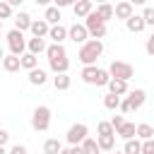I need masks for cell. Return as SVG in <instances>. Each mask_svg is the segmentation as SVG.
Instances as JSON below:
<instances>
[{"label":"cell","mask_w":154,"mask_h":154,"mask_svg":"<svg viewBox=\"0 0 154 154\" xmlns=\"http://www.w3.org/2000/svg\"><path fill=\"white\" fill-rule=\"evenodd\" d=\"M34 2H36V5H48L51 0H34Z\"/></svg>","instance_id":"cell-45"},{"label":"cell","mask_w":154,"mask_h":154,"mask_svg":"<svg viewBox=\"0 0 154 154\" xmlns=\"http://www.w3.org/2000/svg\"><path fill=\"white\" fill-rule=\"evenodd\" d=\"M87 36H89V31L84 24H72L67 29V38H72L75 43H87Z\"/></svg>","instance_id":"cell-9"},{"label":"cell","mask_w":154,"mask_h":154,"mask_svg":"<svg viewBox=\"0 0 154 154\" xmlns=\"http://www.w3.org/2000/svg\"><path fill=\"white\" fill-rule=\"evenodd\" d=\"M82 149H84V154H101L99 142H96V140H91V137H87V140L82 142Z\"/></svg>","instance_id":"cell-30"},{"label":"cell","mask_w":154,"mask_h":154,"mask_svg":"<svg viewBox=\"0 0 154 154\" xmlns=\"http://www.w3.org/2000/svg\"><path fill=\"white\" fill-rule=\"evenodd\" d=\"M87 132H89V128L84 125V123H75V125H70V130H67V142L75 147V144H82L84 140H87Z\"/></svg>","instance_id":"cell-7"},{"label":"cell","mask_w":154,"mask_h":154,"mask_svg":"<svg viewBox=\"0 0 154 154\" xmlns=\"http://www.w3.org/2000/svg\"><path fill=\"white\" fill-rule=\"evenodd\" d=\"M31 128L36 132H46L51 128V108L48 106H36L31 113Z\"/></svg>","instance_id":"cell-3"},{"label":"cell","mask_w":154,"mask_h":154,"mask_svg":"<svg viewBox=\"0 0 154 154\" xmlns=\"http://www.w3.org/2000/svg\"><path fill=\"white\" fill-rule=\"evenodd\" d=\"M125 101L130 103V111H137V108L144 106L147 94H144V89H132V91H128V99H125Z\"/></svg>","instance_id":"cell-8"},{"label":"cell","mask_w":154,"mask_h":154,"mask_svg":"<svg viewBox=\"0 0 154 154\" xmlns=\"http://www.w3.org/2000/svg\"><path fill=\"white\" fill-rule=\"evenodd\" d=\"M96 142H99V147H101L103 152H113V147H116V135H99Z\"/></svg>","instance_id":"cell-24"},{"label":"cell","mask_w":154,"mask_h":154,"mask_svg":"<svg viewBox=\"0 0 154 154\" xmlns=\"http://www.w3.org/2000/svg\"><path fill=\"white\" fill-rule=\"evenodd\" d=\"M123 123H125V118H123V116H113V120H111V125H113L116 130H118V128H120Z\"/></svg>","instance_id":"cell-38"},{"label":"cell","mask_w":154,"mask_h":154,"mask_svg":"<svg viewBox=\"0 0 154 154\" xmlns=\"http://www.w3.org/2000/svg\"><path fill=\"white\" fill-rule=\"evenodd\" d=\"M53 2H55V7H67V5H75L79 0H53Z\"/></svg>","instance_id":"cell-39"},{"label":"cell","mask_w":154,"mask_h":154,"mask_svg":"<svg viewBox=\"0 0 154 154\" xmlns=\"http://www.w3.org/2000/svg\"><path fill=\"white\" fill-rule=\"evenodd\" d=\"M0 31H2V19H0Z\"/></svg>","instance_id":"cell-50"},{"label":"cell","mask_w":154,"mask_h":154,"mask_svg":"<svg viewBox=\"0 0 154 154\" xmlns=\"http://www.w3.org/2000/svg\"><path fill=\"white\" fill-rule=\"evenodd\" d=\"M22 67H24V70H34V67H38V55H34V53H24V55H22Z\"/></svg>","instance_id":"cell-29"},{"label":"cell","mask_w":154,"mask_h":154,"mask_svg":"<svg viewBox=\"0 0 154 154\" xmlns=\"http://www.w3.org/2000/svg\"><path fill=\"white\" fill-rule=\"evenodd\" d=\"M116 154H123V152H116Z\"/></svg>","instance_id":"cell-51"},{"label":"cell","mask_w":154,"mask_h":154,"mask_svg":"<svg viewBox=\"0 0 154 154\" xmlns=\"http://www.w3.org/2000/svg\"><path fill=\"white\" fill-rule=\"evenodd\" d=\"M84 26H87L89 36H94V38H99V41L106 36V22L96 14V10H94L91 14H87V17H84Z\"/></svg>","instance_id":"cell-4"},{"label":"cell","mask_w":154,"mask_h":154,"mask_svg":"<svg viewBox=\"0 0 154 154\" xmlns=\"http://www.w3.org/2000/svg\"><path fill=\"white\" fill-rule=\"evenodd\" d=\"M7 46H10V53L12 55H24V48H26V41H24V34L19 29H12L7 34Z\"/></svg>","instance_id":"cell-6"},{"label":"cell","mask_w":154,"mask_h":154,"mask_svg":"<svg viewBox=\"0 0 154 154\" xmlns=\"http://www.w3.org/2000/svg\"><path fill=\"white\" fill-rule=\"evenodd\" d=\"M108 94H116V96H120V94H128V82L111 77V82H108Z\"/></svg>","instance_id":"cell-16"},{"label":"cell","mask_w":154,"mask_h":154,"mask_svg":"<svg viewBox=\"0 0 154 154\" xmlns=\"http://www.w3.org/2000/svg\"><path fill=\"white\" fill-rule=\"evenodd\" d=\"M96 14H99L103 22L113 19V7H111V2H103V5H99V7H96Z\"/></svg>","instance_id":"cell-31"},{"label":"cell","mask_w":154,"mask_h":154,"mask_svg":"<svg viewBox=\"0 0 154 154\" xmlns=\"http://www.w3.org/2000/svg\"><path fill=\"white\" fill-rule=\"evenodd\" d=\"M36 38H43V36H48V31H51V24L46 22V19H36V22H31V29H29Z\"/></svg>","instance_id":"cell-11"},{"label":"cell","mask_w":154,"mask_h":154,"mask_svg":"<svg viewBox=\"0 0 154 154\" xmlns=\"http://www.w3.org/2000/svg\"><path fill=\"white\" fill-rule=\"evenodd\" d=\"M137 137H140L142 142H144V140H152V137H154V128H152L149 123H140V125H137Z\"/></svg>","instance_id":"cell-27"},{"label":"cell","mask_w":154,"mask_h":154,"mask_svg":"<svg viewBox=\"0 0 154 154\" xmlns=\"http://www.w3.org/2000/svg\"><path fill=\"white\" fill-rule=\"evenodd\" d=\"M116 135L123 137V140H132V137L137 135V128H135V123H123V125L116 130Z\"/></svg>","instance_id":"cell-21"},{"label":"cell","mask_w":154,"mask_h":154,"mask_svg":"<svg viewBox=\"0 0 154 154\" xmlns=\"http://www.w3.org/2000/svg\"><path fill=\"white\" fill-rule=\"evenodd\" d=\"M43 19H46L51 26L60 24V19H63V17H60V7H55V5L51 7V5H48V7H46V14H43Z\"/></svg>","instance_id":"cell-17"},{"label":"cell","mask_w":154,"mask_h":154,"mask_svg":"<svg viewBox=\"0 0 154 154\" xmlns=\"http://www.w3.org/2000/svg\"><path fill=\"white\" fill-rule=\"evenodd\" d=\"M72 10H75V17H87L94 12V5H91V0H79L72 5Z\"/></svg>","instance_id":"cell-14"},{"label":"cell","mask_w":154,"mask_h":154,"mask_svg":"<svg viewBox=\"0 0 154 154\" xmlns=\"http://www.w3.org/2000/svg\"><path fill=\"white\" fill-rule=\"evenodd\" d=\"M10 142V132H5V130H0V147H5Z\"/></svg>","instance_id":"cell-41"},{"label":"cell","mask_w":154,"mask_h":154,"mask_svg":"<svg viewBox=\"0 0 154 154\" xmlns=\"http://www.w3.org/2000/svg\"><path fill=\"white\" fill-rule=\"evenodd\" d=\"M5 2H7V5H10V7H19V5H22V2H24V0H5Z\"/></svg>","instance_id":"cell-43"},{"label":"cell","mask_w":154,"mask_h":154,"mask_svg":"<svg viewBox=\"0 0 154 154\" xmlns=\"http://www.w3.org/2000/svg\"><path fill=\"white\" fill-rule=\"evenodd\" d=\"M125 26H128V31H132V34H140V31H144V19H142V14H132L128 22H125Z\"/></svg>","instance_id":"cell-13"},{"label":"cell","mask_w":154,"mask_h":154,"mask_svg":"<svg viewBox=\"0 0 154 154\" xmlns=\"http://www.w3.org/2000/svg\"><path fill=\"white\" fill-rule=\"evenodd\" d=\"M10 154H26V147H24V144H14V147L10 149Z\"/></svg>","instance_id":"cell-40"},{"label":"cell","mask_w":154,"mask_h":154,"mask_svg":"<svg viewBox=\"0 0 154 154\" xmlns=\"http://www.w3.org/2000/svg\"><path fill=\"white\" fill-rule=\"evenodd\" d=\"M108 72H111V77L128 82V79H132V75H135V67H132L130 63H125V60H113V63L108 65Z\"/></svg>","instance_id":"cell-5"},{"label":"cell","mask_w":154,"mask_h":154,"mask_svg":"<svg viewBox=\"0 0 154 154\" xmlns=\"http://www.w3.org/2000/svg\"><path fill=\"white\" fill-rule=\"evenodd\" d=\"M63 152V144L55 140V137H48L43 142V154H60Z\"/></svg>","instance_id":"cell-25"},{"label":"cell","mask_w":154,"mask_h":154,"mask_svg":"<svg viewBox=\"0 0 154 154\" xmlns=\"http://www.w3.org/2000/svg\"><path fill=\"white\" fill-rule=\"evenodd\" d=\"M46 55H48V60H55V58H67V53H65L63 43H53V46H48V48H46Z\"/></svg>","instance_id":"cell-23"},{"label":"cell","mask_w":154,"mask_h":154,"mask_svg":"<svg viewBox=\"0 0 154 154\" xmlns=\"http://www.w3.org/2000/svg\"><path fill=\"white\" fill-rule=\"evenodd\" d=\"M48 65H51V70L55 75H65L67 67H70V60L67 58H55V60H48Z\"/></svg>","instance_id":"cell-20"},{"label":"cell","mask_w":154,"mask_h":154,"mask_svg":"<svg viewBox=\"0 0 154 154\" xmlns=\"http://www.w3.org/2000/svg\"><path fill=\"white\" fill-rule=\"evenodd\" d=\"M142 19H144V24H147V26H154V7H144Z\"/></svg>","instance_id":"cell-34"},{"label":"cell","mask_w":154,"mask_h":154,"mask_svg":"<svg viewBox=\"0 0 154 154\" xmlns=\"http://www.w3.org/2000/svg\"><path fill=\"white\" fill-rule=\"evenodd\" d=\"M123 154H142V142L140 140H125Z\"/></svg>","instance_id":"cell-28"},{"label":"cell","mask_w":154,"mask_h":154,"mask_svg":"<svg viewBox=\"0 0 154 154\" xmlns=\"http://www.w3.org/2000/svg\"><path fill=\"white\" fill-rule=\"evenodd\" d=\"M0 154H10V152H7V149H5V147H0Z\"/></svg>","instance_id":"cell-46"},{"label":"cell","mask_w":154,"mask_h":154,"mask_svg":"<svg viewBox=\"0 0 154 154\" xmlns=\"http://www.w3.org/2000/svg\"><path fill=\"white\" fill-rule=\"evenodd\" d=\"M128 2H130V5H132V7H135V5H144V2H147V0H128Z\"/></svg>","instance_id":"cell-44"},{"label":"cell","mask_w":154,"mask_h":154,"mask_svg":"<svg viewBox=\"0 0 154 154\" xmlns=\"http://www.w3.org/2000/svg\"><path fill=\"white\" fill-rule=\"evenodd\" d=\"M79 77L87 84H96V87H108V82H111V72L103 67H96V65H84Z\"/></svg>","instance_id":"cell-2"},{"label":"cell","mask_w":154,"mask_h":154,"mask_svg":"<svg viewBox=\"0 0 154 154\" xmlns=\"http://www.w3.org/2000/svg\"><path fill=\"white\" fill-rule=\"evenodd\" d=\"M96 2H99V5H103V2H108V0H96Z\"/></svg>","instance_id":"cell-48"},{"label":"cell","mask_w":154,"mask_h":154,"mask_svg":"<svg viewBox=\"0 0 154 154\" xmlns=\"http://www.w3.org/2000/svg\"><path fill=\"white\" fill-rule=\"evenodd\" d=\"M101 53H103V43H101L99 38H91V41H87V43L79 46L77 58H79L82 65H94V63L101 58Z\"/></svg>","instance_id":"cell-1"},{"label":"cell","mask_w":154,"mask_h":154,"mask_svg":"<svg viewBox=\"0 0 154 154\" xmlns=\"http://www.w3.org/2000/svg\"><path fill=\"white\" fill-rule=\"evenodd\" d=\"M144 51H147L149 55H154V34L147 38V43H144Z\"/></svg>","instance_id":"cell-37"},{"label":"cell","mask_w":154,"mask_h":154,"mask_svg":"<svg viewBox=\"0 0 154 154\" xmlns=\"http://www.w3.org/2000/svg\"><path fill=\"white\" fill-rule=\"evenodd\" d=\"M31 17L26 14V12H17V17H14V29H19V31H24V29H31Z\"/></svg>","instance_id":"cell-22"},{"label":"cell","mask_w":154,"mask_h":154,"mask_svg":"<svg viewBox=\"0 0 154 154\" xmlns=\"http://www.w3.org/2000/svg\"><path fill=\"white\" fill-rule=\"evenodd\" d=\"M142 154H154V137L142 142Z\"/></svg>","instance_id":"cell-36"},{"label":"cell","mask_w":154,"mask_h":154,"mask_svg":"<svg viewBox=\"0 0 154 154\" xmlns=\"http://www.w3.org/2000/svg\"><path fill=\"white\" fill-rule=\"evenodd\" d=\"M103 106H106L108 111L120 108V96H116V94H106V96H103Z\"/></svg>","instance_id":"cell-32"},{"label":"cell","mask_w":154,"mask_h":154,"mask_svg":"<svg viewBox=\"0 0 154 154\" xmlns=\"http://www.w3.org/2000/svg\"><path fill=\"white\" fill-rule=\"evenodd\" d=\"M7 17H12V7L5 0H0V19H7Z\"/></svg>","instance_id":"cell-35"},{"label":"cell","mask_w":154,"mask_h":154,"mask_svg":"<svg viewBox=\"0 0 154 154\" xmlns=\"http://www.w3.org/2000/svg\"><path fill=\"white\" fill-rule=\"evenodd\" d=\"M70 152H72V154H84V149H82V144H75V147H70Z\"/></svg>","instance_id":"cell-42"},{"label":"cell","mask_w":154,"mask_h":154,"mask_svg":"<svg viewBox=\"0 0 154 154\" xmlns=\"http://www.w3.org/2000/svg\"><path fill=\"white\" fill-rule=\"evenodd\" d=\"M0 58H5V55H2V48H0Z\"/></svg>","instance_id":"cell-49"},{"label":"cell","mask_w":154,"mask_h":154,"mask_svg":"<svg viewBox=\"0 0 154 154\" xmlns=\"http://www.w3.org/2000/svg\"><path fill=\"white\" fill-rule=\"evenodd\" d=\"M70 84H72V79L67 77V72H65V75H55V77H53V87H55L58 91H65V89H70Z\"/></svg>","instance_id":"cell-26"},{"label":"cell","mask_w":154,"mask_h":154,"mask_svg":"<svg viewBox=\"0 0 154 154\" xmlns=\"http://www.w3.org/2000/svg\"><path fill=\"white\" fill-rule=\"evenodd\" d=\"M0 65H2V58H0Z\"/></svg>","instance_id":"cell-52"},{"label":"cell","mask_w":154,"mask_h":154,"mask_svg":"<svg viewBox=\"0 0 154 154\" xmlns=\"http://www.w3.org/2000/svg\"><path fill=\"white\" fill-rule=\"evenodd\" d=\"M96 132H99V135H116V128H113L111 123H106V120H101V123L96 125Z\"/></svg>","instance_id":"cell-33"},{"label":"cell","mask_w":154,"mask_h":154,"mask_svg":"<svg viewBox=\"0 0 154 154\" xmlns=\"http://www.w3.org/2000/svg\"><path fill=\"white\" fill-rule=\"evenodd\" d=\"M2 67H5L7 72H17V70L22 67V58L10 53V55H5V58H2Z\"/></svg>","instance_id":"cell-15"},{"label":"cell","mask_w":154,"mask_h":154,"mask_svg":"<svg viewBox=\"0 0 154 154\" xmlns=\"http://www.w3.org/2000/svg\"><path fill=\"white\" fill-rule=\"evenodd\" d=\"M132 14H135V12H132V5H130L128 0H123V2H118V5L113 7V17H118V19H125V22H128Z\"/></svg>","instance_id":"cell-10"},{"label":"cell","mask_w":154,"mask_h":154,"mask_svg":"<svg viewBox=\"0 0 154 154\" xmlns=\"http://www.w3.org/2000/svg\"><path fill=\"white\" fill-rule=\"evenodd\" d=\"M60 154H72V152H70V149H63V152H60Z\"/></svg>","instance_id":"cell-47"},{"label":"cell","mask_w":154,"mask_h":154,"mask_svg":"<svg viewBox=\"0 0 154 154\" xmlns=\"http://www.w3.org/2000/svg\"><path fill=\"white\" fill-rule=\"evenodd\" d=\"M26 48H29V53L38 55V53H46V48H48V46H46V41H43V38H36V36H34V38H29V41H26Z\"/></svg>","instance_id":"cell-19"},{"label":"cell","mask_w":154,"mask_h":154,"mask_svg":"<svg viewBox=\"0 0 154 154\" xmlns=\"http://www.w3.org/2000/svg\"><path fill=\"white\" fill-rule=\"evenodd\" d=\"M29 82H31L34 87H43V84L48 82V75H46V70H41V67H34V70H29Z\"/></svg>","instance_id":"cell-12"},{"label":"cell","mask_w":154,"mask_h":154,"mask_svg":"<svg viewBox=\"0 0 154 154\" xmlns=\"http://www.w3.org/2000/svg\"><path fill=\"white\" fill-rule=\"evenodd\" d=\"M48 38H53V43H63V41L67 38V29H65V26H60V24H55V26H51Z\"/></svg>","instance_id":"cell-18"}]
</instances>
